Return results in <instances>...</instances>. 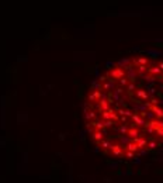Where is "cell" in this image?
<instances>
[{"instance_id":"1","label":"cell","mask_w":163,"mask_h":183,"mask_svg":"<svg viewBox=\"0 0 163 183\" xmlns=\"http://www.w3.org/2000/svg\"><path fill=\"white\" fill-rule=\"evenodd\" d=\"M84 120L99 149L133 158L163 142V62L125 58L96 80L84 104Z\"/></svg>"}]
</instances>
